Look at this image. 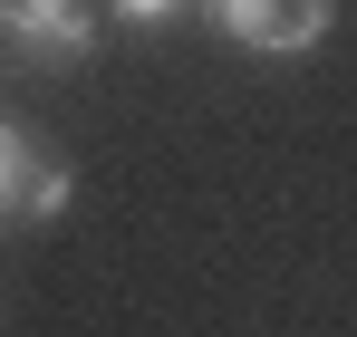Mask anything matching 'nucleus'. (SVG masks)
Instances as JSON below:
<instances>
[{
    "mask_svg": "<svg viewBox=\"0 0 357 337\" xmlns=\"http://www.w3.org/2000/svg\"><path fill=\"white\" fill-rule=\"evenodd\" d=\"M193 10L251 58H309L338 19V0H193Z\"/></svg>",
    "mask_w": 357,
    "mask_h": 337,
    "instance_id": "obj_1",
    "label": "nucleus"
},
{
    "mask_svg": "<svg viewBox=\"0 0 357 337\" xmlns=\"http://www.w3.org/2000/svg\"><path fill=\"white\" fill-rule=\"evenodd\" d=\"M68 203H77L68 164L20 125V116H0V222H59Z\"/></svg>",
    "mask_w": 357,
    "mask_h": 337,
    "instance_id": "obj_2",
    "label": "nucleus"
},
{
    "mask_svg": "<svg viewBox=\"0 0 357 337\" xmlns=\"http://www.w3.org/2000/svg\"><path fill=\"white\" fill-rule=\"evenodd\" d=\"M0 39L29 68H77L97 49V0H0Z\"/></svg>",
    "mask_w": 357,
    "mask_h": 337,
    "instance_id": "obj_3",
    "label": "nucleus"
},
{
    "mask_svg": "<svg viewBox=\"0 0 357 337\" xmlns=\"http://www.w3.org/2000/svg\"><path fill=\"white\" fill-rule=\"evenodd\" d=\"M107 10H116L126 29H165V19H183L193 0H107Z\"/></svg>",
    "mask_w": 357,
    "mask_h": 337,
    "instance_id": "obj_4",
    "label": "nucleus"
}]
</instances>
